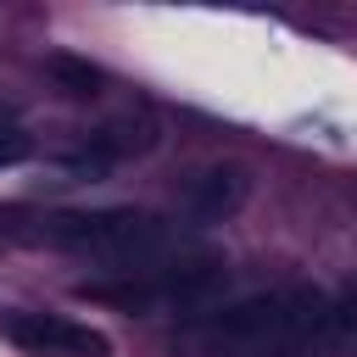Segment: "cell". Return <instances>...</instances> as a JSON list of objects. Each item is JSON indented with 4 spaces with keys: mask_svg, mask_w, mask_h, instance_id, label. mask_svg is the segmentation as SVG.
I'll use <instances>...</instances> for the list:
<instances>
[{
    "mask_svg": "<svg viewBox=\"0 0 357 357\" xmlns=\"http://www.w3.org/2000/svg\"><path fill=\"white\" fill-rule=\"evenodd\" d=\"M45 73L67 89V95H100V84H106V73L95 67V61H84V56H67V50H56V56H45Z\"/></svg>",
    "mask_w": 357,
    "mask_h": 357,
    "instance_id": "5",
    "label": "cell"
},
{
    "mask_svg": "<svg viewBox=\"0 0 357 357\" xmlns=\"http://www.w3.org/2000/svg\"><path fill=\"white\" fill-rule=\"evenodd\" d=\"M251 201V173L240 162H206L178 184V218L190 223H223Z\"/></svg>",
    "mask_w": 357,
    "mask_h": 357,
    "instance_id": "3",
    "label": "cell"
},
{
    "mask_svg": "<svg viewBox=\"0 0 357 357\" xmlns=\"http://www.w3.org/2000/svg\"><path fill=\"white\" fill-rule=\"evenodd\" d=\"M0 335L28 346V351H67V357H112V340L89 324H73V318H50V312H17L6 307L0 312Z\"/></svg>",
    "mask_w": 357,
    "mask_h": 357,
    "instance_id": "4",
    "label": "cell"
},
{
    "mask_svg": "<svg viewBox=\"0 0 357 357\" xmlns=\"http://www.w3.org/2000/svg\"><path fill=\"white\" fill-rule=\"evenodd\" d=\"M335 301L312 284L251 296L212 324V346L223 357H329Z\"/></svg>",
    "mask_w": 357,
    "mask_h": 357,
    "instance_id": "1",
    "label": "cell"
},
{
    "mask_svg": "<svg viewBox=\"0 0 357 357\" xmlns=\"http://www.w3.org/2000/svg\"><path fill=\"white\" fill-rule=\"evenodd\" d=\"M33 156V134L17 128V123H0V167H17Z\"/></svg>",
    "mask_w": 357,
    "mask_h": 357,
    "instance_id": "6",
    "label": "cell"
},
{
    "mask_svg": "<svg viewBox=\"0 0 357 357\" xmlns=\"http://www.w3.org/2000/svg\"><path fill=\"white\" fill-rule=\"evenodd\" d=\"M50 245L61 251H78L112 273H145V268H167L178 251H173V229L156 218V212H139V206H100V212H56L45 218L39 229Z\"/></svg>",
    "mask_w": 357,
    "mask_h": 357,
    "instance_id": "2",
    "label": "cell"
}]
</instances>
